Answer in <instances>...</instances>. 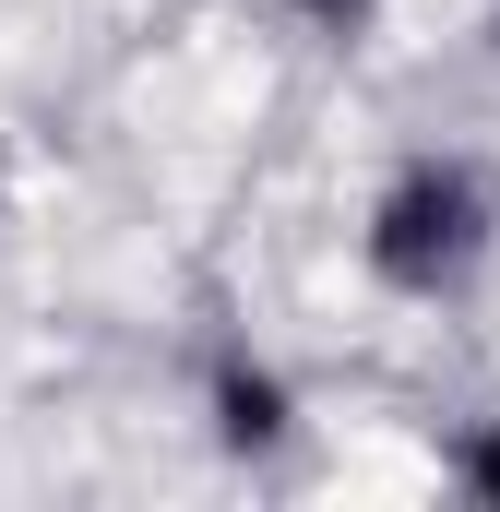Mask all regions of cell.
<instances>
[{
    "instance_id": "cell-4",
    "label": "cell",
    "mask_w": 500,
    "mask_h": 512,
    "mask_svg": "<svg viewBox=\"0 0 500 512\" xmlns=\"http://www.w3.org/2000/svg\"><path fill=\"white\" fill-rule=\"evenodd\" d=\"M286 12H298V24H322V36H358V24H370V0H286Z\"/></svg>"
},
{
    "instance_id": "cell-1",
    "label": "cell",
    "mask_w": 500,
    "mask_h": 512,
    "mask_svg": "<svg viewBox=\"0 0 500 512\" xmlns=\"http://www.w3.org/2000/svg\"><path fill=\"white\" fill-rule=\"evenodd\" d=\"M500 239V191L465 167V155H417V167H393L370 203V227H358V251L393 298H453Z\"/></svg>"
},
{
    "instance_id": "cell-3",
    "label": "cell",
    "mask_w": 500,
    "mask_h": 512,
    "mask_svg": "<svg viewBox=\"0 0 500 512\" xmlns=\"http://www.w3.org/2000/svg\"><path fill=\"white\" fill-rule=\"evenodd\" d=\"M453 489L500 512V417H489V429H465V441H453Z\"/></svg>"
},
{
    "instance_id": "cell-2",
    "label": "cell",
    "mask_w": 500,
    "mask_h": 512,
    "mask_svg": "<svg viewBox=\"0 0 500 512\" xmlns=\"http://www.w3.org/2000/svg\"><path fill=\"white\" fill-rule=\"evenodd\" d=\"M286 429H298L286 382L250 370V358H227V370H215V441H227V453H286Z\"/></svg>"
},
{
    "instance_id": "cell-5",
    "label": "cell",
    "mask_w": 500,
    "mask_h": 512,
    "mask_svg": "<svg viewBox=\"0 0 500 512\" xmlns=\"http://www.w3.org/2000/svg\"><path fill=\"white\" fill-rule=\"evenodd\" d=\"M489 36H500V24H489Z\"/></svg>"
}]
</instances>
